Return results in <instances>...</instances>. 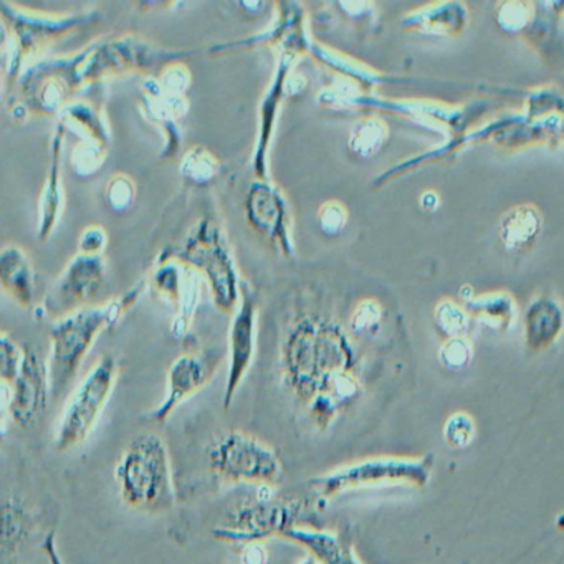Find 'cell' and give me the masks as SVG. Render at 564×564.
I'll return each mask as SVG.
<instances>
[{
	"label": "cell",
	"mask_w": 564,
	"mask_h": 564,
	"mask_svg": "<svg viewBox=\"0 0 564 564\" xmlns=\"http://www.w3.org/2000/svg\"><path fill=\"white\" fill-rule=\"evenodd\" d=\"M389 124L382 118H361L348 134V150L359 160H371L381 153L389 140Z\"/></svg>",
	"instance_id": "obj_31"
},
{
	"label": "cell",
	"mask_w": 564,
	"mask_h": 564,
	"mask_svg": "<svg viewBox=\"0 0 564 564\" xmlns=\"http://www.w3.org/2000/svg\"><path fill=\"white\" fill-rule=\"evenodd\" d=\"M442 435H444L448 447L465 448L474 442L475 435H477V424L467 412H455L445 421Z\"/></svg>",
	"instance_id": "obj_40"
},
{
	"label": "cell",
	"mask_w": 564,
	"mask_h": 564,
	"mask_svg": "<svg viewBox=\"0 0 564 564\" xmlns=\"http://www.w3.org/2000/svg\"><path fill=\"white\" fill-rule=\"evenodd\" d=\"M0 14L12 32V51L9 58V80L18 82L25 68L41 61L48 48L54 47L75 32L94 25L100 19L97 11L55 12L31 11L11 2H0Z\"/></svg>",
	"instance_id": "obj_7"
},
{
	"label": "cell",
	"mask_w": 564,
	"mask_h": 564,
	"mask_svg": "<svg viewBox=\"0 0 564 564\" xmlns=\"http://www.w3.org/2000/svg\"><path fill=\"white\" fill-rule=\"evenodd\" d=\"M316 104L332 110H362L404 118L432 130L448 131L452 137L467 133L490 110V101L451 105L427 98H395L362 91L345 82H336L316 95Z\"/></svg>",
	"instance_id": "obj_4"
},
{
	"label": "cell",
	"mask_w": 564,
	"mask_h": 564,
	"mask_svg": "<svg viewBox=\"0 0 564 564\" xmlns=\"http://www.w3.org/2000/svg\"><path fill=\"white\" fill-rule=\"evenodd\" d=\"M140 105L148 121L163 133L164 147L160 156L163 160L176 156L183 143V133H181L180 120L174 117L158 78H144L140 87Z\"/></svg>",
	"instance_id": "obj_25"
},
{
	"label": "cell",
	"mask_w": 564,
	"mask_h": 564,
	"mask_svg": "<svg viewBox=\"0 0 564 564\" xmlns=\"http://www.w3.org/2000/svg\"><path fill=\"white\" fill-rule=\"evenodd\" d=\"M25 349L21 348L11 336L0 333V382H12L18 379L24 362Z\"/></svg>",
	"instance_id": "obj_43"
},
{
	"label": "cell",
	"mask_w": 564,
	"mask_h": 564,
	"mask_svg": "<svg viewBox=\"0 0 564 564\" xmlns=\"http://www.w3.org/2000/svg\"><path fill=\"white\" fill-rule=\"evenodd\" d=\"M471 358H474V346L468 341L467 336L445 339L444 345L438 349V361L454 371L467 368Z\"/></svg>",
	"instance_id": "obj_44"
},
{
	"label": "cell",
	"mask_w": 564,
	"mask_h": 564,
	"mask_svg": "<svg viewBox=\"0 0 564 564\" xmlns=\"http://www.w3.org/2000/svg\"><path fill=\"white\" fill-rule=\"evenodd\" d=\"M4 417L6 414H2V412H0V441H2V435H4Z\"/></svg>",
	"instance_id": "obj_53"
},
{
	"label": "cell",
	"mask_w": 564,
	"mask_h": 564,
	"mask_svg": "<svg viewBox=\"0 0 564 564\" xmlns=\"http://www.w3.org/2000/svg\"><path fill=\"white\" fill-rule=\"evenodd\" d=\"M382 316H384V308L378 300H361V302L356 303L355 310L349 316V329H351L352 335H375L376 329H379V325H381Z\"/></svg>",
	"instance_id": "obj_37"
},
{
	"label": "cell",
	"mask_w": 564,
	"mask_h": 564,
	"mask_svg": "<svg viewBox=\"0 0 564 564\" xmlns=\"http://www.w3.org/2000/svg\"><path fill=\"white\" fill-rule=\"evenodd\" d=\"M209 381L206 361L196 355H183L174 359L167 371L166 398L150 412V421L163 424L187 399L200 391Z\"/></svg>",
	"instance_id": "obj_20"
},
{
	"label": "cell",
	"mask_w": 564,
	"mask_h": 564,
	"mask_svg": "<svg viewBox=\"0 0 564 564\" xmlns=\"http://www.w3.org/2000/svg\"><path fill=\"white\" fill-rule=\"evenodd\" d=\"M557 140L564 141V117H561L560 130H557Z\"/></svg>",
	"instance_id": "obj_52"
},
{
	"label": "cell",
	"mask_w": 564,
	"mask_h": 564,
	"mask_svg": "<svg viewBox=\"0 0 564 564\" xmlns=\"http://www.w3.org/2000/svg\"><path fill=\"white\" fill-rule=\"evenodd\" d=\"M118 376L120 365L117 358L101 356L75 386L58 419L55 432V448L58 452L74 451L90 438L113 395Z\"/></svg>",
	"instance_id": "obj_9"
},
{
	"label": "cell",
	"mask_w": 564,
	"mask_h": 564,
	"mask_svg": "<svg viewBox=\"0 0 564 564\" xmlns=\"http://www.w3.org/2000/svg\"><path fill=\"white\" fill-rule=\"evenodd\" d=\"M220 163L207 148L193 147L181 158L180 173L187 183L206 186L219 176Z\"/></svg>",
	"instance_id": "obj_32"
},
{
	"label": "cell",
	"mask_w": 564,
	"mask_h": 564,
	"mask_svg": "<svg viewBox=\"0 0 564 564\" xmlns=\"http://www.w3.org/2000/svg\"><path fill=\"white\" fill-rule=\"evenodd\" d=\"M520 37L551 68L564 65V2H533L530 21Z\"/></svg>",
	"instance_id": "obj_18"
},
{
	"label": "cell",
	"mask_w": 564,
	"mask_h": 564,
	"mask_svg": "<svg viewBox=\"0 0 564 564\" xmlns=\"http://www.w3.org/2000/svg\"><path fill=\"white\" fill-rule=\"evenodd\" d=\"M338 8L351 19H365L375 14V6L369 2H339Z\"/></svg>",
	"instance_id": "obj_47"
},
{
	"label": "cell",
	"mask_w": 564,
	"mask_h": 564,
	"mask_svg": "<svg viewBox=\"0 0 564 564\" xmlns=\"http://www.w3.org/2000/svg\"><path fill=\"white\" fill-rule=\"evenodd\" d=\"M257 323H259V306H257L256 295L243 286L242 299L234 312L229 326V371H227L223 398L226 411L232 405L234 398L256 359Z\"/></svg>",
	"instance_id": "obj_15"
},
{
	"label": "cell",
	"mask_w": 564,
	"mask_h": 564,
	"mask_svg": "<svg viewBox=\"0 0 564 564\" xmlns=\"http://www.w3.org/2000/svg\"><path fill=\"white\" fill-rule=\"evenodd\" d=\"M160 87L163 88L164 95L171 98H187L191 84H193V74L183 62H174L166 65L160 72Z\"/></svg>",
	"instance_id": "obj_42"
},
{
	"label": "cell",
	"mask_w": 564,
	"mask_h": 564,
	"mask_svg": "<svg viewBox=\"0 0 564 564\" xmlns=\"http://www.w3.org/2000/svg\"><path fill=\"white\" fill-rule=\"evenodd\" d=\"M302 564H315V560H313V557H310V560L303 561Z\"/></svg>",
	"instance_id": "obj_55"
},
{
	"label": "cell",
	"mask_w": 564,
	"mask_h": 564,
	"mask_svg": "<svg viewBox=\"0 0 564 564\" xmlns=\"http://www.w3.org/2000/svg\"><path fill=\"white\" fill-rule=\"evenodd\" d=\"M65 133H67L65 128L57 124L51 140V161H48L47 176H45L37 206V237L41 242H47L54 236L67 207V193H65L64 176H62Z\"/></svg>",
	"instance_id": "obj_19"
},
{
	"label": "cell",
	"mask_w": 564,
	"mask_h": 564,
	"mask_svg": "<svg viewBox=\"0 0 564 564\" xmlns=\"http://www.w3.org/2000/svg\"><path fill=\"white\" fill-rule=\"evenodd\" d=\"M115 481L121 500L133 510L161 513L176 505L170 451L154 432H141L128 442L115 465Z\"/></svg>",
	"instance_id": "obj_5"
},
{
	"label": "cell",
	"mask_w": 564,
	"mask_h": 564,
	"mask_svg": "<svg viewBox=\"0 0 564 564\" xmlns=\"http://www.w3.org/2000/svg\"><path fill=\"white\" fill-rule=\"evenodd\" d=\"M167 259L196 270L209 285L214 303L220 312H236L242 299L243 285L229 242L214 220H199L184 246Z\"/></svg>",
	"instance_id": "obj_8"
},
{
	"label": "cell",
	"mask_w": 564,
	"mask_h": 564,
	"mask_svg": "<svg viewBox=\"0 0 564 564\" xmlns=\"http://www.w3.org/2000/svg\"><path fill=\"white\" fill-rule=\"evenodd\" d=\"M0 293L24 310L35 306L37 275L31 257L19 246L0 249Z\"/></svg>",
	"instance_id": "obj_24"
},
{
	"label": "cell",
	"mask_w": 564,
	"mask_h": 564,
	"mask_svg": "<svg viewBox=\"0 0 564 564\" xmlns=\"http://www.w3.org/2000/svg\"><path fill=\"white\" fill-rule=\"evenodd\" d=\"M12 32L8 21L0 14V54L12 51Z\"/></svg>",
	"instance_id": "obj_51"
},
{
	"label": "cell",
	"mask_w": 564,
	"mask_h": 564,
	"mask_svg": "<svg viewBox=\"0 0 564 564\" xmlns=\"http://www.w3.org/2000/svg\"><path fill=\"white\" fill-rule=\"evenodd\" d=\"M58 124H62L65 131L77 134L80 143L110 148V124L105 117L104 108L98 105L85 100L68 101L58 113Z\"/></svg>",
	"instance_id": "obj_28"
},
{
	"label": "cell",
	"mask_w": 564,
	"mask_h": 564,
	"mask_svg": "<svg viewBox=\"0 0 564 564\" xmlns=\"http://www.w3.org/2000/svg\"><path fill=\"white\" fill-rule=\"evenodd\" d=\"M2 88H4V77L0 74V94H2Z\"/></svg>",
	"instance_id": "obj_54"
},
{
	"label": "cell",
	"mask_w": 564,
	"mask_h": 564,
	"mask_svg": "<svg viewBox=\"0 0 564 564\" xmlns=\"http://www.w3.org/2000/svg\"><path fill=\"white\" fill-rule=\"evenodd\" d=\"M44 553L47 554L48 563L65 564L64 560H62L61 553H58L57 538H55L54 531L45 536Z\"/></svg>",
	"instance_id": "obj_49"
},
{
	"label": "cell",
	"mask_w": 564,
	"mask_h": 564,
	"mask_svg": "<svg viewBox=\"0 0 564 564\" xmlns=\"http://www.w3.org/2000/svg\"><path fill=\"white\" fill-rule=\"evenodd\" d=\"M524 115L531 120H541L547 117H564V97L557 88L540 87L527 94Z\"/></svg>",
	"instance_id": "obj_36"
},
{
	"label": "cell",
	"mask_w": 564,
	"mask_h": 564,
	"mask_svg": "<svg viewBox=\"0 0 564 564\" xmlns=\"http://www.w3.org/2000/svg\"><path fill=\"white\" fill-rule=\"evenodd\" d=\"M564 333V306L553 295L534 296L524 310V345L531 352H543L556 345Z\"/></svg>",
	"instance_id": "obj_23"
},
{
	"label": "cell",
	"mask_w": 564,
	"mask_h": 564,
	"mask_svg": "<svg viewBox=\"0 0 564 564\" xmlns=\"http://www.w3.org/2000/svg\"><path fill=\"white\" fill-rule=\"evenodd\" d=\"M108 247V232L101 226H88L78 237L77 249L82 256H104Z\"/></svg>",
	"instance_id": "obj_46"
},
{
	"label": "cell",
	"mask_w": 564,
	"mask_h": 564,
	"mask_svg": "<svg viewBox=\"0 0 564 564\" xmlns=\"http://www.w3.org/2000/svg\"><path fill=\"white\" fill-rule=\"evenodd\" d=\"M242 564H267V551L262 543L247 544Z\"/></svg>",
	"instance_id": "obj_48"
},
{
	"label": "cell",
	"mask_w": 564,
	"mask_h": 564,
	"mask_svg": "<svg viewBox=\"0 0 564 564\" xmlns=\"http://www.w3.org/2000/svg\"><path fill=\"white\" fill-rule=\"evenodd\" d=\"M471 319L474 318H471L467 308L462 303L454 302V300H441L434 310L435 326L445 339L467 336Z\"/></svg>",
	"instance_id": "obj_35"
},
{
	"label": "cell",
	"mask_w": 564,
	"mask_h": 564,
	"mask_svg": "<svg viewBox=\"0 0 564 564\" xmlns=\"http://www.w3.org/2000/svg\"><path fill=\"white\" fill-rule=\"evenodd\" d=\"M462 305L471 318L494 332H507L517 318V300L508 292H487L471 295Z\"/></svg>",
	"instance_id": "obj_30"
},
{
	"label": "cell",
	"mask_w": 564,
	"mask_h": 564,
	"mask_svg": "<svg viewBox=\"0 0 564 564\" xmlns=\"http://www.w3.org/2000/svg\"><path fill=\"white\" fill-rule=\"evenodd\" d=\"M108 148L91 143H78L70 154V166L80 177H91L107 163Z\"/></svg>",
	"instance_id": "obj_39"
},
{
	"label": "cell",
	"mask_w": 564,
	"mask_h": 564,
	"mask_svg": "<svg viewBox=\"0 0 564 564\" xmlns=\"http://www.w3.org/2000/svg\"><path fill=\"white\" fill-rule=\"evenodd\" d=\"M310 55L318 62L322 67L332 70L339 82L352 85L362 91H376L382 87H392V85L404 84L402 78L395 75L382 74L376 70L371 65L345 54V52L336 51V48L328 47V45L313 42Z\"/></svg>",
	"instance_id": "obj_22"
},
{
	"label": "cell",
	"mask_w": 564,
	"mask_h": 564,
	"mask_svg": "<svg viewBox=\"0 0 564 564\" xmlns=\"http://www.w3.org/2000/svg\"><path fill=\"white\" fill-rule=\"evenodd\" d=\"M138 189L128 174L118 173L108 181L105 199L113 213L124 214L137 203Z\"/></svg>",
	"instance_id": "obj_38"
},
{
	"label": "cell",
	"mask_w": 564,
	"mask_h": 564,
	"mask_svg": "<svg viewBox=\"0 0 564 564\" xmlns=\"http://www.w3.org/2000/svg\"><path fill=\"white\" fill-rule=\"evenodd\" d=\"M48 399H51V388H48L47 362L34 349H25L21 372L12 382L9 417L19 427H32L47 408Z\"/></svg>",
	"instance_id": "obj_16"
},
{
	"label": "cell",
	"mask_w": 564,
	"mask_h": 564,
	"mask_svg": "<svg viewBox=\"0 0 564 564\" xmlns=\"http://www.w3.org/2000/svg\"><path fill=\"white\" fill-rule=\"evenodd\" d=\"M209 468L219 480L260 487H273L283 475L275 448L240 431L226 432L210 445Z\"/></svg>",
	"instance_id": "obj_10"
},
{
	"label": "cell",
	"mask_w": 564,
	"mask_h": 564,
	"mask_svg": "<svg viewBox=\"0 0 564 564\" xmlns=\"http://www.w3.org/2000/svg\"><path fill=\"white\" fill-rule=\"evenodd\" d=\"M184 265L163 256L151 275L150 286L163 302L180 303L183 293Z\"/></svg>",
	"instance_id": "obj_34"
},
{
	"label": "cell",
	"mask_w": 564,
	"mask_h": 564,
	"mask_svg": "<svg viewBox=\"0 0 564 564\" xmlns=\"http://www.w3.org/2000/svg\"><path fill=\"white\" fill-rule=\"evenodd\" d=\"M303 511L305 501L300 498H257L237 507L223 524L214 528L213 534L226 543H262L299 527Z\"/></svg>",
	"instance_id": "obj_11"
},
{
	"label": "cell",
	"mask_w": 564,
	"mask_h": 564,
	"mask_svg": "<svg viewBox=\"0 0 564 564\" xmlns=\"http://www.w3.org/2000/svg\"><path fill=\"white\" fill-rule=\"evenodd\" d=\"M203 276L196 270L189 269L184 265V283L183 293H181L180 313L171 326V332L176 338H184L189 333L191 325H193L194 313H196L197 303L200 299V290H203Z\"/></svg>",
	"instance_id": "obj_33"
},
{
	"label": "cell",
	"mask_w": 564,
	"mask_h": 564,
	"mask_svg": "<svg viewBox=\"0 0 564 564\" xmlns=\"http://www.w3.org/2000/svg\"><path fill=\"white\" fill-rule=\"evenodd\" d=\"M286 540L306 547L313 560L322 564H362L348 538L315 528L295 527L283 534Z\"/></svg>",
	"instance_id": "obj_26"
},
{
	"label": "cell",
	"mask_w": 564,
	"mask_h": 564,
	"mask_svg": "<svg viewBox=\"0 0 564 564\" xmlns=\"http://www.w3.org/2000/svg\"><path fill=\"white\" fill-rule=\"evenodd\" d=\"M243 207L250 227L285 259H293L292 217L282 191L270 181L256 180L247 191Z\"/></svg>",
	"instance_id": "obj_14"
},
{
	"label": "cell",
	"mask_w": 564,
	"mask_h": 564,
	"mask_svg": "<svg viewBox=\"0 0 564 564\" xmlns=\"http://www.w3.org/2000/svg\"><path fill=\"white\" fill-rule=\"evenodd\" d=\"M187 57V52L167 51L137 35H121L100 39L77 54L47 58L41 64L74 95L82 88L113 78L150 72L156 67L163 70L166 65L186 61Z\"/></svg>",
	"instance_id": "obj_2"
},
{
	"label": "cell",
	"mask_w": 564,
	"mask_h": 564,
	"mask_svg": "<svg viewBox=\"0 0 564 564\" xmlns=\"http://www.w3.org/2000/svg\"><path fill=\"white\" fill-rule=\"evenodd\" d=\"M434 454L421 457L379 455L333 468L308 481V487L323 500H332L348 491L386 487H427L434 471Z\"/></svg>",
	"instance_id": "obj_6"
},
{
	"label": "cell",
	"mask_w": 564,
	"mask_h": 564,
	"mask_svg": "<svg viewBox=\"0 0 564 564\" xmlns=\"http://www.w3.org/2000/svg\"><path fill=\"white\" fill-rule=\"evenodd\" d=\"M531 11H533V2H503L497 6L495 18L501 31L520 37L530 21Z\"/></svg>",
	"instance_id": "obj_41"
},
{
	"label": "cell",
	"mask_w": 564,
	"mask_h": 564,
	"mask_svg": "<svg viewBox=\"0 0 564 564\" xmlns=\"http://www.w3.org/2000/svg\"><path fill=\"white\" fill-rule=\"evenodd\" d=\"M419 207L424 213H435L441 207V196L435 191H424L419 197Z\"/></svg>",
	"instance_id": "obj_50"
},
{
	"label": "cell",
	"mask_w": 564,
	"mask_h": 564,
	"mask_svg": "<svg viewBox=\"0 0 564 564\" xmlns=\"http://www.w3.org/2000/svg\"><path fill=\"white\" fill-rule=\"evenodd\" d=\"M282 366L286 388L322 431L361 394L355 348L333 323L300 322L283 346Z\"/></svg>",
	"instance_id": "obj_1"
},
{
	"label": "cell",
	"mask_w": 564,
	"mask_h": 564,
	"mask_svg": "<svg viewBox=\"0 0 564 564\" xmlns=\"http://www.w3.org/2000/svg\"><path fill=\"white\" fill-rule=\"evenodd\" d=\"M468 21L470 12L464 2H434L409 11L401 25L422 37L454 39L467 29Z\"/></svg>",
	"instance_id": "obj_21"
},
{
	"label": "cell",
	"mask_w": 564,
	"mask_h": 564,
	"mask_svg": "<svg viewBox=\"0 0 564 564\" xmlns=\"http://www.w3.org/2000/svg\"><path fill=\"white\" fill-rule=\"evenodd\" d=\"M272 25L239 41L224 42L210 48L213 55H227L234 52L253 51L259 47L275 48L279 55L300 58L310 55L313 39L310 34L308 15L305 6L300 2H279Z\"/></svg>",
	"instance_id": "obj_12"
},
{
	"label": "cell",
	"mask_w": 564,
	"mask_h": 564,
	"mask_svg": "<svg viewBox=\"0 0 564 564\" xmlns=\"http://www.w3.org/2000/svg\"><path fill=\"white\" fill-rule=\"evenodd\" d=\"M147 285V280H143L120 299L110 300L105 305H88L55 319L47 361L52 401H58L70 388L101 333L113 328L123 318L143 295Z\"/></svg>",
	"instance_id": "obj_3"
},
{
	"label": "cell",
	"mask_w": 564,
	"mask_h": 564,
	"mask_svg": "<svg viewBox=\"0 0 564 564\" xmlns=\"http://www.w3.org/2000/svg\"><path fill=\"white\" fill-rule=\"evenodd\" d=\"M296 58L290 55H279L275 74L263 95L259 107V131H257L256 148L252 154V167L259 181H269L270 148H272L273 133L282 113L283 101L289 98L286 82L292 75Z\"/></svg>",
	"instance_id": "obj_17"
},
{
	"label": "cell",
	"mask_w": 564,
	"mask_h": 564,
	"mask_svg": "<svg viewBox=\"0 0 564 564\" xmlns=\"http://www.w3.org/2000/svg\"><path fill=\"white\" fill-rule=\"evenodd\" d=\"M316 220H318L319 230L325 236H339L348 226L349 213L345 204L339 200H328L319 207Z\"/></svg>",
	"instance_id": "obj_45"
},
{
	"label": "cell",
	"mask_w": 564,
	"mask_h": 564,
	"mask_svg": "<svg viewBox=\"0 0 564 564\" xmlns=\"http://www.w3.org/2000/svg\"><path fill=\"white\" fill-rule=\"evenodd\" d=\"M31 524V513L21 501L9 498L0 503V564H18Z\"/></svg>",
	"instance_id": "obj_29"
},
{
	"label": "cell",
	"mask_w": 564,
	"mask_h": 564,
	"mask_svg": "<svg viewBox=\"0 0 564 564\" xmlns=\"http://www.w3.org/2000/svg\"><path fill=\"white\" fill-rule=\"evenodd\" d=\"M543 230V214L534 204H520L501 216L498 239L510 253L530 250Z\"/></svg>",
	"instance_id": "obj_27"
},
{
	"label": "cell",
	"mask_w": 564,
	"mask_h": 564,
	"mask_svg": "<svg viewBox=\"0 0 564 564\" xmlns=\"http://www.w3.org/2000/svg\"><path fill=\"white\" fill-rule=\"evenodd\" d=\"M107 273L108 265L104 256L77 253L55 280L51 295L42 308L52 313L55 319L85 308L104 289Z\"/></svg>",
	"instance_id": "obj_13"
}]
</instances>
